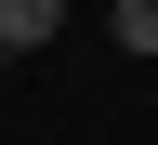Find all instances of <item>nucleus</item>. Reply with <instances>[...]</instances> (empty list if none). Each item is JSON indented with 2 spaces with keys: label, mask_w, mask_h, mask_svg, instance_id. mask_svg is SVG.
I'll return each instance as SVG.
<instances>
[{
  "label": "nucleus",
  "mask_w": 158,
  "mask_h": 145,
  "mask_svg": "<svg viewBox=\"0 0 158 145\" xmlns=\"http://www.w3.org/2000/svg\"><path fill=\"white\" fill-rule=\"evenodd\" d=\"M53 27H66V0H0V66H27Z\"/></svg>",
  "instance_id": "f257e3e1"
},
{
  "label": "nucleus",
  "mask_w": 158,
  "mask_h": 145,
  "mask_svg": "<svg viewBox=\"0 0 158 145\" xmlns=\"http://www.w3.org/2000/svg\"><path fill=\"white\" fill-rule=\"evenodd\" d=\"M106 27H118V53H158V0H118Z\"/></svg>",
  "instance_id": "f03ea898"
}]
</instances>
